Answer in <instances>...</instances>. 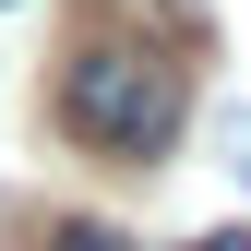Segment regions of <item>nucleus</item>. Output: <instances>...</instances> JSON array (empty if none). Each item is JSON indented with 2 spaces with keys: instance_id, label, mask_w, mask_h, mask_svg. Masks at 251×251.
<instances>
[{
  "instance_id": "obj_2",
  "label": "nucleus",
  "mask_w": 251,
  "mask_h": 251,
  "mask_svg": "<svg viewBox=\"0 0 251 251\" xmlns=\"http://www.w3.org/2000/svg\"><path fill=\"white\" fill-rule=\"evenodd\" d=\"M48 251H132V239H120L108 215H60V227H48Z\"/></svg>"
},
{
  "instance_id": "obj_4",
  "label": "nucleus",
  "mask_w": 251,
  "mask_h": 251,
  "mask_svg": "<svg viewBox=\"0 0 251 251\" xmlns=\"http://www.w3.org/2000/svg\"><path fill=\"white\" fill-rule=\"evenodd\" d=\"M179 251H251V227H203V239H179Z\"/></svg>"
},
{
  "instance_id": "obj_1",
  "label": "nucleus",
  "mask_w": 251,
  "mask_h": 251,
  "mask_svg": "<svg viewBox=\"0 0 251 251\" xmlns=\"http://www.w3.org/2000/svg\"><path fill=\"white\" fill-rule=\"evenodd\" d=\"M179 108H192L179 60H168V48H132V36H96V48H72V72H60V120H72V144L120 155V168L168 155Z\"/></svg>"
},
{
  "instance_id": "obj_3",
  "label": "nucleus",
  "mask_w": 251,
  "mask_h": 251,
  "mask_svg": "<svg viewBox=\"0 0 251 251\" xmlns=\"http://www.w3.org/2000/svg\"><path fill=\"white\" fill-rule=\"evenodd\" d=\"M227 168H239V192H251V108L227 120Z\"/></svg>"
}]
</instances>
